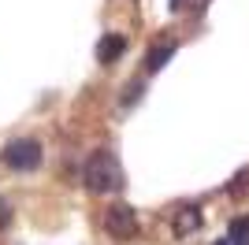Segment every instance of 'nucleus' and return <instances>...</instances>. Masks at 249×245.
<instances>
[{
  "mask_svg": "<svg viewBox=\"0 0 249 245\" xmlns=\"http://www.w3.org/2000/svg\"><path fill=\"white\" fill-rule=\"evenodd\" d=\"M123 49H126V37H123V34H104V37L97 41V60H101V63H112V60L123 56Z\"/></svg>",
  "mask_w": 249,
  "mask_h": 245,
  "instance_id": "5",
  "label": "nucleus"
},
{
  "mask_svg": "<svg viewBox=\"0 0 249 245\" xmlns=\"http://www.w3.org/2000/svg\"><path fill=\"white\" fill-rule=\"evenodd\" d=\"M246 238H249V215H242L231 223V242H246Z\"/></svg>",
  "mask_w": 249,
  "mask_h": 245,
  "instance_id": "7",
  "label": "nucleus"
},
{
  "mask_svg": "<svg viewBox=\"0 0 249 245\" xmlns=\"http://www.w3.org/2000/svg\"><path fill=\"white\" fill-rule=\"evenodd\" d=\"M216 245H223V242H216Z\"/></svg>",
  "mask_w": 249,
  "mask_h": 245,
  "instance_id": "10",
  "label": "nucleus"
},
{
  "mask_svg": "<svg viewBox=\"0 0 249 245\" xmlns=\"http://www.w3.org/2000/svg\"><path fill=\"white\" fill-rule=\"evenodd\" d=\"M186 4H190V8H194V11H201V8H205V4H208V0H186Z\"/></svg>",
  "mask_w": 249,
  "mask_h": 245,
  "instance_id": "9",
  "label": "nucleus"
},
{
  "mask_svg": "<svg viewBox=\"0 0 249 245\" xmlns=\"http://www.w3.org/2000/svg\"><path fill=\"white\" fill-rule=\"evenodd\" d=\"M82 182L93 190V193H115L123 186V171H119V160L108 149H97L82 167Z\"/></svg>",
  "mask_w": 249,
  "mask_h": 245,
  "instance_id": "1",
  "label": "nucleus"
},
{
  "mask_svg": "<svg viewBox=\"0 0 249 245\" xmlns=\"http://www.w3.org/2000/svg\"><path fill=\"white\" fill-rule=\"evenodd\" d=\"M197 227H201V208H197V204H182V208L171 215V230H175L178 238L194 234Z\"/></svg>",
  "mask_w": 249,
  "mask_h": 245,
  "instance_id": "4",
  "label": "nucleus"
},
{
  "mask_svg": "<svg viewBox=\"0 0 249 245\" xmlns=\"http://www.w3.org/2000/svg\"><path fill=\"white\" fill-rule=\"evenodd\" d=\"M175 49H178V45H175L171 37H160L153 49H149V56H145V71H160V67L175 56Z\"/></svg>",
  "mask_w": 249,
  "mask_h": 245,
  "instance_id": "6",
  "label": "nucleus"
},
{
  "mask_svg": "<svg viewBox=\"0 0 249 245\" xmlns=\"http://www.w3.org/2000/svg\"><path fill=\"white\" fill-rule=\"evenodd\" d=\"M11 223V204H8V197H0V227H8Z\"/></svg>",
  "mask_w": 249,
  "mask_h": 245,
  "instance_id": "8",
  "label": "nucleus"
},
{
  "mask_svg": "<svg viewBox=\"0 0 249 245\" xmlns=\"http://www.w3.org/2000/svg\"><path fill=\"white\" fill-rule=\"evenodd\" d=\"M104 230L112 238H119V242H126V238L138 234V215L130 204H112L108 212H104Z\"/></svg>",
  "mask_w": 249,
  "mask_h": 245,
  "instance_id": "3",
  "label": "nucleus"
},
{
  "mask_svg": "<svg viewBox=\"0 0 249 245\" xmlns=\"http://www.w3.org/2000/svg\"><path fill=\"white\" fill-rule=\"evenodd\" d=\"M4 163L11 171H34V167H41V141L37 138H15V141H8Z\"/></svg>",
  "mask_w": 249,
  "mask_h": 245,
  "instance_id": "2",
  "label": "nucleus"
}]
</instances>
